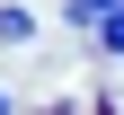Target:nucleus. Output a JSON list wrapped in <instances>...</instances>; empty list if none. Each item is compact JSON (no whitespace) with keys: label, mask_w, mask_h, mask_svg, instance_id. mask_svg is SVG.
Returning a JSON list of instances; mask_svg holds the SVG:
<instances>
[{"label":"nucleus","mask_w":124,"mask_h":115,"mask_svg":"<svg viewBox=\"0 0 124 115\" xmlns=\"http://www.w3.org/2000/svg\"><path fill=\"white\" fill-rule=\"evenodd\" d=\"M36 36V18H27V9H0V44H27Z\"/></svg>","instance_id":"f257e3e1"},{"label":"nucleus","mask_w":124,"mask_h":115,"mask_svg":"<svg viewBox=\"0 0 124 115\" xmlns=\"http://www.w3.org/2000/svg\"><path fill=\"white\" fill-rule=\"evenodd\" d=\"M0 115H9V89H0Z\"/></svg>","instance_id":"20e7f679"},{"label":"nucleus","mask_w":124,"mask_h":115,"mask_svg":"<svg viewBox=\"0 0 124 115\" xmlns=\"http://www.w3.org/2000/svg\"><path fill=\"white\" fill-rule=\"evenodd\" d=\"M106 9H124V0H71V9H62V18H89V27H98Z\"/></svg>","instance_id":"7ed1b4c3"},{"label":"nucleus","mask_w":124,"mask_h":115,"mask_svg":"<svg viewBox=\"0 0 124 115\" xmlns=\"http://www.w3.org/2000/svg\"><path fill=\"white\" fill-rule=\"evenodd\" d=\"M98 44H106V53H124V9H106V18H98Z\"/></svg>","instance_id":"f03ea898"}]
</instances>
